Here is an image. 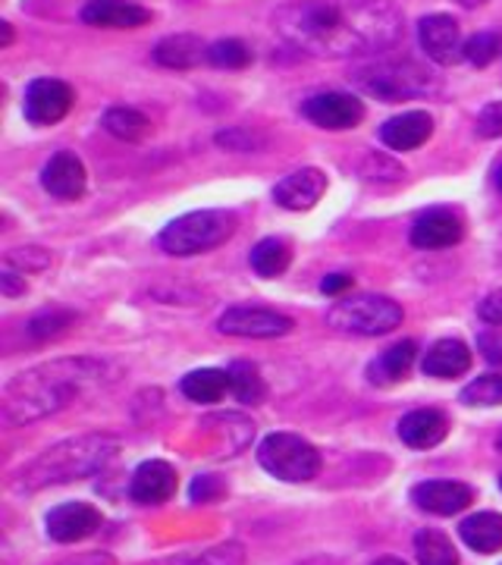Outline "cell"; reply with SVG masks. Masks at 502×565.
I'll return each instance as SVG.
<instances>
[{
  "mask_svg": "<svg viewBox=\"0 0 502 565\" xmlns=\"http://www.w3.org/2000/svg\"><path fill=\"white\" fill-rule=\"evenodd\" d=\"M282 41L311 57H364L393 47L402 13L393 0H296L274 13Z\"/></svg>",
  "mask_w": 502,
  "mask_h": 565,
  "instance_id": "cell-1",
  "label": "cell"
},
{
  "mask_svg": "<svg viewBox=\"0 0 502 565\" xmlns=\"http://www.w3.org/2000/svg\"><path fill=\"white\" fill-rule=\"evenodd\" d=\"M120 381V367L104 359H51L17 374L3 386L0 412L10 427L57 415L70 405L85 403Z\"/></svg>",
  "mask_w": 502,
  "mask_h": 565,
  "instance_id": "cell-2",
  "label": "cell"
},
{
  "mask_svg": "<svg viewBox=\"0 0 502 565\" xmlns=\"http://www.w3.org/2000/svg\"><path fill=\"white\" fill-rule=\"evenodd\" d=\"M120 444L107 434H85V437H73L63 444L44 449L39 459L22 468L17 475V490H44L51 484H70L79 478H92L100 468L117 456Z\"/></svg>",
  "mask_w": 502,
  "mask_h": 565,
  "instance_id": "cell-3",
  "label": "cell"
},
{
  "mask_svg": "<svg viewBox=\"0 0 502 565\" xmlns=\"http://www.w3.org/2000/svg\"><path fill=\"white\" fill-rule=\"evenodd\" d=\"M352 82L364 95L377 102H405V98H427L440 88L430 70L412 61H374L352 70Z\"/></svg>",
  "mask_w": 502,
  "mask_h": 565,
  "instance_id": "cell-4",
  "label": "cell"
},
{
  "mask_svg": "<svg viewBox=\"0 0 502 565\" xmlns=\"http://www.w3.org/2000/svg\"><path fill=\"white\" fill-rule=\"evenodd\" d=\"M236 226H239V221L233 211H217V207L192 211V214L177 217L170 226H163L161 248L167 255H177V258L201 255V252H211V248L226 243L236 233Z\"/></svg>",
  "mask_w": 502,
  "mask_h": 565,
  "instance_id": "cell-5",
  "label": "cell"
},
{
  "mask_svg": "<svg viewBox=\"0 0 502 565\" xmlns=\"http://www.w3.org/2000/svg\"><path fill=\"white\" fill-rule=\"evenodd\" d=\"M402 308L399 302L386 299V296H349L330 308L327 323L337 330V333H352V337H383L389 330H396L402 323Z\"/></svg>",
  "mask_w": 502,
  "mask_h": 565,
  "instance_id": "cell-6",
  "label": "cell"
},
{
  "mask_svg": "<svg viewBox=\"0 0 502 565\" xmlns=\"http://www.w3.org/2000/svg\"><path fill=\"white\" fill-rule=\"evenodd\" d=\"M258 462L267 475H274L280 481L305 484V481L318 478L321 452L296 434H270L258 446Z\"/></svg>",
  "mask_w": 502,
  "mask_h": 565,
  "instance_id": "cell-7",
  "label": "cell"
},
{
  "mask_svg": "<svg viewBox=\"0 0 502 565\" xmlns=\"http://www.w3.org/2000/svg\"><path fill=\"white\" fill-rule=\"evenodd\" d=\"M221 333L226 337H242V340H277L292 333L296 323L289 321L280 311H270V308H229L221 318Z\"/></svg>",
  "mask_w": 502,
  "mask_h": 565,
  "instance_id": "cell-8",
  "label": "cell"
},
{
  "mask_svg": "<svg viewBox=\"0 0 502 565\" xmlns=\"http://www.w3.org/2000/svg\"><path fill=\"white\" fill-rule=\"evenodd\" d=\"M305 117L321 126V129H355L364 120V104L355 95H342V92H323L305 102Z\"/></svg>",
  "mask_w": 502,
  "mask_h": 565,
  "instance_id": "cell-9",
  "label": "cell"
},
{
  "mask_svg": "<svg viewBox=\"0 0 502 565\" xmlns=\"http://www.w3.org/2000/svg\"><path fill=\"white\" fill-rule=\"evenodd\" d=\"M25 117L35 126L61 122L73 107V88L61 79H35L25 92Z\"/></svg>",
  "mask_w": 502,
  "mask_h": 565,
  "instance_id": "cell-10",
  "label": "cell"
},
{
  "mask_svg": "<svg viewBox=\"0 0 502 565\" xmlns=\"http://www.w3.org/2000/svg\"><path fill=\"white\" fill-rule=\"evenodd\" d=\"M418 39H421V47L427 51V57L434 63H440V66H452V63L464 57L459 22L452 20V17H446V13H434V17L421 20Z\"/></svg>",
  "mask_w": 502,
  "mask_h": 565,
  "instance_id": "cell-11",
  "label": "cell"
},
{
  "mask_svg": "<svg viewBox=\"0 0 502 565\" xmlns=\"http://www.w3.org/2000/svg\"><path fill=\"white\" fill-rule=\"evenodd\" d=\"M100 527V512L88 503H66L57 505L47 515V537L57 544H76L92 537Z\"/></svg>",
  "mask_w": 502,
  "mask_h": 565,
  "instance_id": "cell-12",
  "label": "cell"
},
{
  "mask_svg": "<svg viewBox=\"0 0 502 565\" xmlns=\"http://www.w3.org/2000/svg\"><path fill=\"white\" fill-rule=\"evenodd\" d=\"M85 163L73 154V151H57L51 161L44 163V173H41V185L63 202H76L85 192Z\"/></svg>",
  "mask_w": 502,
  "mask_h": 565,
  "instance_id": "cell-13",
  "label": "cell"
},
{
  "mask_svg": "<svg viewBox=\"0 0 502 565\" xmlns=\"http://www.w3.org/2000/svg\"><path fill=\"white\" fill-rule=\"evenodd\" d=\"M464 236V223L449 207H434L412 226V245L418 248H449Z\"/></svg>",
  "mask_w": 502,
  "mask_h": 565,
  "instance_id": "cell-14",
  "label": "cell"
},
{
  "mask_svg": "<svg viewBox=\"0 0 502 565\" xmlns=\"http://www.w3.org/2000/svg\"><path fill=\"white\" fill-rule=\"evenodd\" d=\"M412 500L430 515H456L474 503V490L459 481H424L412 490Z\"/></svg>",
  "mask_w": 502,
  "mask_h": 565,
  "instance_id": "cell-15",
  "label": "cell"
},
{
  "mask_svg": "<svg viewBox=\"0 0 502 565\" xmlns=\"http://www.w3.org/2000/svg\"><path fill=\"white\" fill-rule=\"evenodd\" d=\"M82 22L95 29H139L151 22V10L136 0H88L82 10Z\"/></svg>",
  "mask_w": 502,
  "mask_h": 565,
  "instance_id": "cell-16",
  "label": "cell"
},
{
  "mask_svg": "<svg viewBox=\"0 0 502 565\" xmlns=\"http://www.w3.org/2000/svg\"><path fill=\"white\" fill-rule=\"evenodd\" d=\"M327 192V177L314 167H305L289 173L286 180L274 189V199L286 211H311L314 204L321 202V195Z\"/></svg>",
  "mask_w": 502,
  "mask_h": 565,
  "instance_id": "cell-17",
  "label": "cell"
},
{
  "mask_svg": "<svg viewBox=\"0 0 502 565\" xmlns=\"http://www.w3.org/2000/svg\"><path fill=\"white\" fill-rule=\"evenodd\" d=\"M129 493L141 505L167 503L177 493V471H173V465L161 462V459H151V462L139 465V471L132 475Z\"/></svg>",
  "mask_w": 502,
  "mask_h": 565,
  "instance_id": "cell-18",
  "label": "cell"
},
{
  "mask_svg": "<svg viewBox=\"0 0 502 565\" xmlns=\"http://www.w3.org/2000/svg\"><path fill=\"white\" fill-rule=\"evenodd\" d=\"M434 136V120L424 110H408L381 126V139L393 151H415Z\"/></svg>",
  "mask_w": 502,
  "mask_h": 565,
  "instance_id": "cell-19",
  "label": "cell"
},
{
  "mask_svg": "<svg viewBox=\"0 0 502 565\" xmlns=\"http://www.w3.org/2000/svg\"><path fill=\"white\" fill-rule=\"evenodd\" d=\"M449 434V422L446 415L437 408H418V412H408L399 422V437L402 444H408L412 449H430L446 440Z\"/></svg>",
  "mask_w": 502,
  "mask_h": 565,
  "instance_id": "cell-20",
  "label": "cell"
},
{
  "mask_svg": "<svg viewBox=\"0 0 502 565\" xmlns=\"http://www.w3.org/2000/svg\"><path fill=\"white\" fill-rule=\"evenodd\" d=\"M421 367L427 377H440V381L462 377L464 371L471 367V349L462 340H440V343L427 349Z\"/></svg>",
  "mask_w": 502,
  "mask_h": 565,
  "instance_id": "cell-21",
  "label": "cell"
},
{
  "mask_svg": "<svg viewBox=\"0 0 502 565\" xmlns=\"http://www.w3.org/2000/svg\"><path fill=\"white\" fill-rule=\"evenodd\" d=\"M415 355H418V345L412 343V340H405V343H396L393 349H386L381 359H374V362L367 364V377H371V384L377 386H393L399 384L408 377V371H412V364H415Z\"/></svg>",
  "mask_w": 502,
  "mask_h": 565,
  "instance_id": "cell-22",
  "label": "cell"
},
{
  "mask_svg": "<svg viewBox=\"0 0 502 565\" xmlns=\"http://www.w3.org/2000/svg\"><path fill=\"white\" fill-rule=\"evenodd\" d=\"M182 396H189L192 403L211 405L221 403L229 390V371H217V367H201V371H192L182 377Z\"/></svg>",
  "mask_w": 502,
  "mask_h": 565,
  "instance_id": "cell-23",
  "label": "cell"
},
{
  "mask_svg": "<svg viewBox=\"0 0 502 565\" xmlns=\"http://www.w3.org/2000/svg\"><path fill=\"white\" fill-rule=\"evenodd\" d=\"M201 57H207V47L195 35H170L154 47V61L167 70H192Z\"/></svg>",
  "mask_w": 502,
  "mask_h": 565,
  "instance_id": "cell-24",
  "label": "cell"
},
{
  "mask_svg": "<svg viewBox=\"0 0 502 565\" xmlns=\"http://www.w3.org/2000/svg\"><path fill=\"white\" fill-rule=\"evenodd\" d=\"M462 541L478 553H500L502 550V515L496 512H478L464 519L459 527Z\"/></svg>",
  "mask_w": 502,
  "mask_h": 565,
  "instance_id": "cell-25",
  "label": "cell"
},
{
  "mask_svg": "<svg viewBox=\"0 0 502 565\" xmlns=\"http://www.w3.org/2000/svg\"><path fill=\"white\" fill-rule=\"evenodd\" d=\"M289 262H292V248L280 236H267V239H261L252 248V270L258 277H264V280L280 277L282 270L289 267Z\"/></svg>",
  "mask_w": 502,
  "mask_h": 565,
  "instance_id": "cell-26",
  "label": "cell"
},
{
  "mask_svg": "<svg viewBox=\"0 0 502 565\" xmlns=\"http://www.w3.org/2000/svg\"><path fill=\"white\" fill-rule=\"evenodd\" d=\"M415 553L421 565H459V553L452 541L434 527H424L415 534Z\"/></svg>",
  "mask_w": 502,
  "mask_h": 565,
  "instance_id": "cell-27",
  "label": "cell"
},
{
  "mask_svg": "<svg viewBox=\"0 0 502 565\" xmlns=\"http://www.w3.org/2000/svg\"><path fill=\"white\" fill-rule=\"evenodd\" d=\"M104 129L114 139L139 141L151 132V122H148V117H141L139 110H132V107H114V110L104 114Z\"/></svg>",
  "mask_w": 502,
  "mask_h": 565,
  "instance_id": "cell-28",
  "label": "cell"
},
{
  "mask_svg": "<svg viewBox=\"0 0 502 565\" xmlns=\"http://www.w3.org/2000/svg\"><path fill=\"white\" fill-rule=\"evenodd\" d=\"M229 393L242 405H258L264 399V381L258 367L248 362H236L229 367Z\"/></svg>",
  "mask_w": 502,
  "mask_h": 565,
  "instance_id": "cell-29",
  "label": "cell"
},
{
  "mask_svg": "<svg viewBox=\"0 0 502 565\" xmlns=\"http://www.w3.org/2000/svg\"><path fill=\"white\" fill-rule=\"evenodd\" d=\"M151 565H245V550L242 544H221L214 550H204L195 556H173Z\"/></svg>",
  "mask_w": 502,
  "mask_h": 565,
  "instance_id": "cell-30",
  "label": "cell"
},
{
  "mask_svg": "<svg viewBox=\"0 0 502 565\" xmlns=\"http://www.w3.org/2000/svg\"><path fill=\"white\" fill-rule=\"evenodd\" d=\"M207 61L214 63V66H221V70H242V66L252 63V51H248L245 41L226 39L207 47Z\"/></svg>",
  "mask_w": 502,
  "mask_h": 565,
  "instance_id": "cell-31",
  "label": "cell"
},
{
  "mask_svg": "<svg viewBox=\"0 0 502 565\" xmlns=\"http://www.w3.org/2000/svg\"><path fill=\"white\" fill-rule=\"evenodd\" d=\"M464 405H502V374H483L462 390Z\"/></svg>",
  "mask_w": 502,
  "mask_h": 565,
  "instance_id": "cell-32",
  "label": "cell"
},
{
  "mask_svg": "<svg viewBox=\"0 0 502 565\" xmlns=\"http://www.w3.org/2000/svg\"><path fill=\"white\" fill-rule=\"evenodd\" d=\"M502 51V39L493 35V32H478L474 39L464 41V61L474 63V66H487L500 57Z\"/></svg>",
  "mask_w": 502,
  "mask_h": 565,
  "instance_id": "cell-33",
  "label": "cell"
},
{
  "mask_svg": "<svg viewBox=\"0 0 502 565\" xmlns=\"http://www.w3.org/2000/svg\"><path fill=\"white\" fill-rule=\"evenodd\" d=\"M73 323H76V318L70 311H44V315L29 321V333L35 340H54V337H63Z\"/></svg>",
  "mask_w": 502,
  "mask_h": 565,
  "instance_id": "cell-34",
  "label": "cell"
},
{
  "mask_svg": "<svg viewBox=\"0 0 502 565\" xmlns=\"http://www.w3.org/2000/svg\"><path fill=\"white\" fill-rule=\"evenodd\" d=\"M478 132L483 139H500L502 136V102H493L478 114Z\"/></svg>",
  "mask_w": 502,
  "mask_h": 565,
  "instance_id": "cell-35",
  "label": "cell"
},
{
  "mask_svg": "<svg viewBox=\"0 0 502 565\" xmlns=\"http://www.w3.org/2000/svg\"><path fill=\"white\" fill-rule=\"evenodd\" d=\"M217 497H223L221 478H214V475L195 478V484H192V503H214Z\"/></svg>",
  "mask_w": 502,
  "mask_h": 565,
  "instance_id": "cell-36",
  "label": "cell"
},
{
  "mask_svg": "<svg viewBox=\"0 0 502 565\" xmlns=\"http://www.w3.org/2000/svg\"><path fill=\"white\" fill-rule=\"evenodd\" d=\"M478 315H481V321L493 323V327H502V289L496 292H490L487 299L478 308Z\"/></svg>",
  "mask_w": 502,
  "mask_h": 565,
  "instance_id": "cell-37",
  "label": "cell"
},
{
  "mask_svg": "<svg viewBox=\"0 0 502 565\" xmlns=\"http://www.w3.org/2000/svg\"><path fill=\"white\" fill-rule=\"evenodd\" d=\"M349 286H352V277H349V274H330V277H323L321 280V292H327V296H340Z\"/></svg>",
  "mask_w": 502,
  "mask_h": 565,
  "instance_id": "cell-38",
  "label": "cell"
},
{
  "mask_svg": "<svg viewBox=\"0 0 502 565\" xmlns=\"http://www.w3.org/2000/svg\"><path fill=\"white\" fill-rule=\"evenodd\" d=\"M217 145L236 148V151H252L255 139H252V136H245V132H221V136H217Z\"/></svg>",
  "mask_w": 502,
  "mask_h": 565,
  "instance_id": "cell-39",
  "label": "cell"
},
{
  "mask_svg": "<svg viewBox=\"0 0 502 565\" xmlns=\"http://www.w3.org/2000/svg\"><path fill=\"white\" fill-rule=\"evenodd\" d=\"M478 345L483 349V355L490 359V362L502 364V337H490V333H483Z\"/></svg>",
  "mask_w": 502,
  "mask_h": 565,
  "instance_id": "cell-40",
  "label": "cell"
},
{
  "mask_svg": "<svg viewBox=\"0 0 502 565\" xmlns=\"http://www.w3.org/2000/svg\"><path fill=\"white\" fill-rule=\"evenodd\" d=\"M10 41H13V25L10 22H0V44L7 47Z\"/></svg>",
  "mask_w": 502,
  "mask_h": 565,
  "instance_id": "cell-41",
  "label": "cell"
},
{
  "mask_svg": "<svg viewBox=\"0 0 502 565\" xmlns=\"http://www.w3.org/2000/svg\"><path fill=\"white\" fill-rule=\"evenodd\" d=\"M374 565H405L402 559H393V556H386V559H377Z\"/></svg>",
  "mask_w": 502,
  "mask_h": 565,
  "instance_id": "cell-42",
  "label": "cell"
},
{
  "mask_svg": "<svg viewBox=\"0 0 502 565\" xmlns=\"http://www.w3.org/2000/svg\"><path fill=\"white\" fill-rule=\"evenodd\" d=\"M496 449H500V452H502V434H500V437H496Z\"/></svg>",
  "mask_w": 502,
  "mask_h": 565,
  "instance_id": "cell-43",
  "label": "cell"
},
{
  "mask_svg": "<svg viewBox=\"0 0 502 565\" xmlns=\"http://www.w3.org/2000/svg\"><path fill=\"white\" fill-rule=\"evenodd\" d=\"M496 182H500V189H502V167H500V173H496Z\"/></svg>",
  "mask_w": 502,
  "mask_h": 565,
  "instance_id": "cell-44",
  "label": "cell"
},
{
  "mask_svg": "<svg viewBox=\"0 0 502 565\" xmlns=\"http://www.w3.org/2000/svg\"><path fill=\"white\" fill-rule=\"evenodd\" d=\"M500 487H502V475H500Z\"/></svg>",
  "mask_w": 502,
  "mask_h": 565,
  "instance_id": "cell-45",
  "label": "cell"
}]
</instances>
